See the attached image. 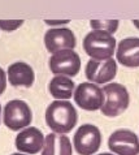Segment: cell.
<instances>
[{
    "label": "cell",
    "instance_id": "obj_11",
    "mask_svg": "<svg viewBox=\"0 0 139 155\" xmlns=\"http://www.w3.org/2000/svg\"><path fill=\"white\" fill-rule=\"evenodd\" d=\"M44 146V136L35 127H26L16 137V147L21 153L38 154Z\"/></svg>",
    "mask_w": 139,
    "mask_h": 155
},
{
    "label": "cell",
    "instance_id": "obj_1",
    "mask_svg": "<svg viewBox=\"0 0 139 155\" xmlns=\"http://www.w3.org/2000/svg\"><path fill=\"white\" fill-rule=\"evenodd\" d=\"M77 120V111L74 106L68 101L56 99L46 110V123L53 133H69L76 127Z\"/></svg>",
    "mask_w": 139,
    "mask_h": 155
},
{
    "label": "cell",
    "instance_id": "obj_9",
    "mask_svg": "<svg viewBox=\"0 0 139 155\" xmlns=\"http://www.w3.org/2000/svg\"><path fill=\"white\" fill-rule=\"evenodd\" d=\"M108 147L117 155H139V138L129 129H118L111 134Z\"/></svg>",
    "mask_w": 139,
    "mask_h": 155
},
{
    "label": "cell",
    "instance_id": "obj_16",
    "mask_svg": "<svg viewBox=\"0 0 139 155\" xmlns=\"http://www.w3.org/2000/svg\"><path fill=\"white\" fill-rule=\"evenodd\" d=\"M120 25L118 20H91L90 26L94 30H103L109 34H113L117 31Z\"/></svg>",
    "mask_w": 139,
    "mask_h": 155
},
{
    "label": "cell",
    "instance_id": "obj_10",
    "mask_svg": "<svg viewBox=\"0 0 139 155\" xmlns=\"http://www.w3.org/2000/svg\"><path fill=\"white\" fill-rule=\"evenodd\" d=\"M44 45L51 54H55L61 50H73L77 45L76 35L68 28L50 29L44 35Z\"/></svg>",
    "mask_w": 139,
    "mask_h": 155
},
{
    "label": "cell",
    "instance_id": "obj_2",
    "mask_svg": "<svg viewBox=\"0 0 139 155\" xmlns=\"http://www.w3.org/2000/svg\"><path fill=\"white\" fill-rule=\"evenodd\" d=\"M83 50L91 59L103 60L112 58L116 50V39L113 34L103 30H94L85 37Z\"/></svg>",
    "mask_w": 139,
    "mask_h": 155
},
{
    "label": "cell",
    "instance_id": "obj_6",
    "mask_svg": "<svg viewBox=\"0 0 139 155\" xmlns=\"http://www.w3.org/2000/svg\"><path fill=\"white\" fill-rule=\"evenodd\" d=\"M50 69L53 74L74 77L81 69V58L73 50H61L50 58Z\"/></svg>",
    "mask_w": 139,
    "mask_h": 155
},
{
    "label": "cell",
    "instance_id": "obj_5",
    "mask_svg": "<svg viewBox=\"0 0 139 155\" xmlns=\"http://www.w3.org/2000/svg\"><path fill=\"white\" fill-rule=\"evenodd\" d=\"M73 145L79 155H92L102 145V133L98 127L83 124L77 129L73 138Z\"/></svg>",
    "mask_w": 139,
    "mask_h": 155
},
{
    "label": "cell",
    "instance_id": "obj_13",
    "mask_svg": "<svg viewBox=\"0 0 139 155\" xmlns=\"http://www.w3.org/2000/svg\"><path fill=\"white\" fill-rule=\"evenodd\" d=\"M35 80L33 68L24 61L13 63L8 68V81L12 86H24V87H31Z\"/></svg>",
    "mask_w": 139,
    "mask_h": 155
},
{
    "label": "cell",
    "instance_id": "obj_23",
    "mask_svg": "<svg viewBox=\"0 0 139 155\" xmlns=\"http://www.w3.org/2000/svg\"><path fill=\"white\" fill-rule=\"evenodd\" d=\"M0 112H2V107H0Z\"/></svg>",
    "mask_w": 139,
    "mask_h": 155
},
{
    "label": "cell",
    "instance_id": "obj_22",
    "mask_svg": "<svg viewBox=\"0 0 139 155\" xmlns=\"http://www.w3.org/2000/svg\"><path fill=\"white\" fill-rule=\"evenodd\" d=\"M12 155H24V154H20V153H16V154H12Z\"/></svg>",
    "mask_w": 139,
    "mask_h": 155
},
{
    "label": "cell",
    "instance_id": "obj_18",
    "mask_svg": "<svg viewBox=\"0 0 139 155\" xmlns=\"http://www.w3.org/2000/svg\"><path fill=\"white\" fill-rule=\"evenodd\" d=\"M5 87H7V74L2 68H0V95L5 91Z\"/></svg>",
    "mask_w": 139,
    "mask_h": 155
},
{
    "label": "cell",
    "instance_id": "obj_21",
    "mask_svg": "<svg viewBox=\"0 0 139 155\" xmlns=\"http://www.w3.org/2000/svg\"><path fill=\"white\" fill-rule=\"evenodd\" d=\"M99 155H113V154H109V153H103V154H99Z\"/></svg>",
    "mask_w": 139,
    "mask_h": 155
},
{
    "label": "cell",
    "instance_id": "obj_15",
    "mask_svg": "<svg viewBox=\"0 0 139 155\" xmlns=\"http://www.w3.org/2000/svg\"><path fill=\"white\" fill-rule=\"evenodd\" d=\"M50 93L55 99H60V101H68L73 97V91H74L76 86L74 82L70 80L68 76H55L50 82Z\"/></svg>",
    "mask_w": 139,
    "mask_h": 155
},
{
    "label": "cell",
    "instance_id": "obj_8",
    "mask_svg": "<svg viewBox=\"0 0 139 155\" xmlns=\"http://www.w3.org/2000/svg\"><path fill=\"white\" fill-rule=\"evenodd\" d=\"M86 77L92 84H108L116 77L117 63L112 58L96 60L90 59L86 64Z\"/></svg>",
    "mask_w": 139,
    "mask_h": 155
},
{
    "label": "cell",
    "instance_id": "obj_7",
    "mask_svg": "<svg viewBox=\"0 0 139 155\" xmlns=\"http://www.w3.org/2000/svg\"><path fill=\"white\" fill-rule=\"evenodd\" d=\"M74 102L85 111H96L100 110L104 102L103 90L96 84L82 82L73 91Z\"/></svg>",
    "mask_w": 139,
    "mask_h": 155
},
{
    "label": "cell",
    "instance_id": "obj_3",
    "mask_svg": "<svg viewBox=\"0 0 139 155\" xmlns=\"http://www.w3.org/2000/svg\"><path fill=\"white\" fill-rule=\"evenodd\" d=\"M103 90L104 102L100 107L102 114L108 117H116L128 110L130 97L126 87L121 84H107Z\"/></svg>",
    "mask_w": 139,
    "mask_h": 155
},
{
    "label": "cell",
    "instance_id": "obj_17",
    "mask_svg": "<svg viewBox=\"0 0 139 155\" xmlns=\"http://www.w3.org/2000/svg\"><path fill=\"white\" fill-rule=\"evenodd\" d=\"M24 24L22 20H0V29L4 30V31H13V30L18 29L21 25Z\"/></svg>",
    "mask_w": 139,
    "mask_h": 155
},
{
    "label": "cell",
    "instance_id": "obj_20",
    "mask_svg": "<svg viewBox=\"0 0 139 155\" xmlns=\"http://www.w3.org/2000/svg\"><path fill=\"white\" fill-rule=\"evenodd\" d=\"M133 25L139 30V20H134V21H133Z\"/></svg>",
    "mask_w": 139,
    "mask_h": 155
},
{
    "label": "cell",
    "instance_id": "obj_4",
    "mask_svg": "<svg viewBox=\"0 0 139 155\" xmlns=\"http://www.w3.org/2000/svg\"><path fill=\"white\" fill-rule=\"evenodd\" d=\"M33 114L29 104L20 99L8 102L4 107L3 121L11 130H20L31 124Z\"/></svg>",
    "mask_w": 139,
    "mask_h": 155
},
{
    "label": "cell",
    "instance_id": "obj_12",
    "mask_svg": "<svg viewBox=\"0 0 139 155\" xmlns=\"http://www.w3.org/2000/svg\"><path fill=\"white\" fill-rule=\"evenodd\" d=\"M116 56L118 63L124 67H139V38L130 37L122 39L117 47Z\"/></svg>",
    "mask_w": 139,
    "mask_h": 155
},
{
    "label": "cell",
    "instance_id": "obj_19",
    "mask_svg": "<svg viewBox=\"0 0 139 155\" xmlns=\"http://www.w3.org/2000/svg\"><path fill=\"white\" fill-rule=\"evenodd\" d=\"M69 20H55V21H51V20H46V24L47 25H64V24H68Z\"/></svg>",
    "mask_w": 139,
    "mask_h": 155
},
{
    "label": "cell",
    "instance_id": "obj_14",
    "mask_svg": "<svg viewBox=\"0 0 139 155\" xmlns=\"http://www.w3.org/2000/svg\"><path fill=\"white\" fill-rule=\"evenodd\" d=\"M73 149L70 140L59 133H50L44 138L42 155H72Z\"/></svg>",
    "mask_w": 139,
    "mask_h": 155
}]
</instances>
